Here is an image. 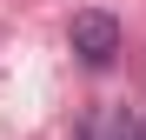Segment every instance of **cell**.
Masks as SVG:
<instances>
[{
	"label": "cell",
	"mask_w": 146,
	"mask_h": 140,
	"mask_svg": "<svg viewBox=\"0 0 146 140\" xmlns=\"http://www.w3.org/2000/svg\"><path fill=\"white\" fill-rule=\"evenodd\" d=\"M66 40H73V54H80L86 67H106L113 54H119V20L113 13H73V27H66Z\"/></svg>",
	"instance_id": "obj_1"
},
{
	"label": "cell",
	"mask_w": 146,
	"mask_h": 140,
	"mask_svg": "<svg viewBox=\"0 0 146 140\" xmlns=\"http://www.w3.org/2000/svg\"><path fill=\"white\" fill-rule=\"evenodd\" d=\"M80 140H139V120H133L126 107H100V113L80 127Z\"/></svg>",
	"instance_id": "obj_2"
}]
</instances>
